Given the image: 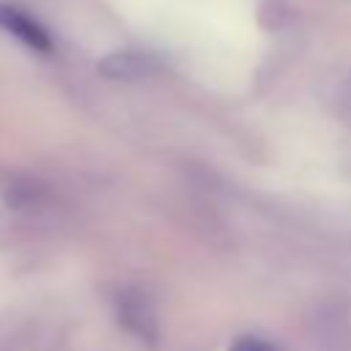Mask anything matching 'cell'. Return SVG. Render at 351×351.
<instances>
[{
  "label": "cell",
  "instance_id": "1",
  "mask_svg": "<svg viewBox=\"0 0 351 351\" xmlns=\"http://www.w3.org/2000/svg\"><path fill=\"white\" fill-rule=\"evenodd\" d=\"M0 27L8 30L11 36H16L19 41H25L27 47H33L36 52H49V49H52L49 33H47L33 16H27L22 8L0 5Z\"/></svg>",
  "mask_w": 351,
  "mask_h": 351
},
{
  "label": "cell",
  "instance_id": "2",
  "mask_svg": "<svg viewBox=\"0 0 351 351\" xmlns=\"http://www.w3.org/2000/svg\"><path fill=\"white\" fill-rule=\"evenodd\" d=\"M99 69L107 77H137V74L151 71L154 60H151V55H143V52H115L107 60H101Z\"/></svg>",
  "mask_w": 351,
  "mask_h": 351
},
{
  "label": "cell",
  "instance_id": "3",
  "mask_svg": "<svg viewBox=\"0 0 351 351\" xmlns=\"http://www.w3.org/2000/svg\"><path fill=\"white\" fill-rule=\"evenodd\" d=\"M230 351H277V348L263 337H239L230 346Z\"/></svg>",
  "mask_w": 351,
  "mask_h": 351
}]
</instances>
